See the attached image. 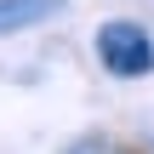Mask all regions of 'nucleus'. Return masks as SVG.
I'll list each match as a JSON object with an SVG mask.
<instances>
[{
  "instance_id": "nucleus-3",
  "label": "nucleus",
  "mask_w": 154,
  "mask_h": 154,
  "mask_svg": "<svg viewBox=\"0 0 154 154\" xmlns=\"http://www.w3.org/2000/svg\"><path fill=\"white\" fill-rule=\"evenodd\" d=\"M69 154H109V143H97V137H86V143H74Z\"/></svg>"
},
{
  "instance_id": "nucleus-2",
  "label": "nucleus",
  "mask_w": 154,
  "mask_h": 154,
  "mask_svg": "<svg viewBox=\"0 0 154 154\" xmlns=\"http://www.w3.org/2000/svg\"><path fill=\"white\" fill-rule=\"evenodd\" d=\"M63 0H0V34H17L29 23H40L46 11H57Z\"/></svg>"
},
{
  "instance_id": "nucleus-1",
  "label": "nucleus",
  "mask_w": 154,
  "mask_h": 154,
  "mask_svg": "<svg viewBox=\"0 0 154 154\" xmlns=\"http://www.w3.org/2000/svg\"><path fill=\"white\" fill-rule=\"evenodd\" d=\"M97 57H103L109 74L137 80V74L154 69V40H149L143 23H103V29H97Z\"/></svg>"
}]
</instances>
